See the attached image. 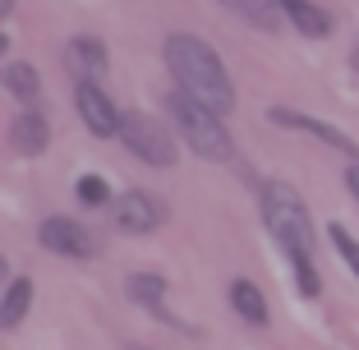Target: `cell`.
I'll use <instances>...</instances> for the list:
<instances>
[{"label": "cell", "instance_id": "1", "mask_svg": "<svg viewBox=\"0 0 359 350\" xmlns=\"http://www.w3.org/2000/svg\"><path fill=\"white\" fill-rule=\"evenodd\" d=\"M166 69L175 74L180 93H189L194 102H203L217 116H231L235 111V83L226 74L222 55L212 51L203 37L194 32H170L166 37Z\"/></svg>", "mask_w": 359, "mask_h": 350}, {"label": "cell", "instance_id": "2", "mask_svg": "<svg viewBox=\"0 0 359 350\" xmlns=\"http://www.w3.org/2000/svg\"><path fill=\"white\" fill-rule=\"evenodd\" d=\"M263 222L272 231V240L285 249V258L295 263V281H299V295L313 299L323 290L318 281V267H313V222H309V208L285 180L263 184Z\"/></svg>", "mask_w": 359, "mask_h": 350}, {"label": "cell", "instance_id": "3", "mask_svg": "<svg viewBox=\"0 0 359 350\" xmlns=\"http://www.w3.org/2000/svg\"><path fill=\"white\" fill-rule=\"evenodd\" d=\"M166 111H170V120H175V134L194 148V157H203V161H231L235 157L231 129L222 125L217 111H208L203 102H194V97L180 93V88L166 97Z\"/></svg>", "mask_w": 359, "mask_h": 350}, {"label": "cell", "instance_id": "4", "mask_svg": "<svg viewBox=\"0 0 359 350\" xmlns=\"http://www.w3.org/2000/svg\"><path fill=\"white\" fill-rule=\"evenodd\" d=\"M120 143H125L138 161H148V166H175L180 161L175 134H170L161 120L143 116V111H125V116H120Z\"/></svg>", "mask_w": 359, "mask_h": 350}, {"label": "cell", "instance_id": "5", "mask_svg": "<svg viewBox=\"0 0 359 350\" xmlns=\"http://www.w3.org/2000/svg\"><path fill=\"white\" fill-rule=\"evenodd\" d=\"M37 244L51 249V254H65V258H93L97 249H102L97 235L88 231L83 222H74V217H46V222L37 226Z\"/></svg>", "mask_w": 359, "mask_h": 350}, {"label": "cell", "instance_id": "6", "mask_svg": "<svg viewBox=\"0 0 359 350\" xmlns=\"http://www.w3.org/2000/svg\"><path fill=\"white\" fill-rule=\"evenodd\" d=\"M161 222H166V208H161L157 194H148V189L120 194V203H116V226H120V231H129V235H152Z\"/></svg>", "mask_w": 359, "mask_h": 350}, {"label": "cell", "instance_id": "7", "mask_svg": "<svg viewBox=\"0 0 359 350\" xmlns=\"http://www.w3.org/2000/svg\"><path fill=\"white\" fill-rule=\"evenodd\" d=\"M74 107H79L83 125L93 129L97 138L120 134V111H116V102H111V97H106L97 83H79V88H74Z\"/></svg>", "mask_w": 359, "mask_h": 350}, {"label": "cell", "instance_id": "8", "mask_svg": "<svg viewBox=\"0 0 359 350\" xmlns=\"http://www.w3.org/2000/svg\"><path fill=\"white\" fill-rule=\"evenodd\" d=\"M267 120L272 125H281V129H299V134H313V138H323L327 148H337V152H346V157H355L359 161V148L350 143L341 129H332L327 120H313V116H304V111H290V107H272L267 111Z\"/></svg>", "mask_w": 359, "mask_h": 350}, {"label": "cell", "instance_id": "9", "mask_svg": "<svg viewBox=\"0 0 359 350\" xmlns=\"http://www.w3.org/2000/svg\"><path fill=\"white\" fill-rule=\"evenodd\" d=\"M65 69L79 79V83H93V79L106 74V46L97 37H74L65 46Z\"/></svg>", "mask_w": 359, "mask_h": 350}, {"label": "cell", "instance_id": "10", "mask_svg": "<svg viewBox=\"0 0 359 350\" xmlns=\"http://www.w3.org/2000/svg\"><path fill=\"white\" fill-rule=\"evenodd\" d=\"M10 143H14V152H23V157L46 152V143H51V120H46L42 111H23V116H14L10 120Z\"/></svg>", "mask_w": 359, "mask_h": 350}, {"label": "cell", "instance_id": "11", "mask_svg": "<svg viewBox=\"0 0 359 350\" xmlns=\"http://www.w3.org/2000/svg\"><path fill=\"white\" fill-rule=\"evenodd\" d=\"M276 5H281V14L295 23L304 37H327V32H332V19L318 10L313 0H276Z\"/></svg>", "mask_w": 359, "mask_h": 350}, {"label": "cell", "instance_id": "12", "mask_svg": "<svg viewBox=\"0 0 359 350\" xmlns=\"http://www.w3.org/2000/svg\"><path fill=\"white\" fill-rule=\"evenodd\" d=\"M0 88H5L10 97H19V102H37L42 79H37V69H32L28 60H10L5 69H0Z\"/></svg>", "mask_w": 359, "mask_h": 350}, {"label": "cell", "instance_id": "13", "mask_svg": "<svg viewBox=\"0 0 359 350\" xmlns=\"http://www.w3.org/2000/svg\"><path fill=\"white\" fill-rule=\"evenodd\" d=\"M231 304H235V314H240L244 323H254V328L267 323V299H263V290H258L254 281H231Z\"/></svg>", "mask_w": 359, "mask_h": 350}, {"label": "cell", "instance_id": "14", "mask_svg": "<svg viewBox=\"0 0 359 350\" xmlns=\"http://www.w3.org/2000/svg\"><path fill=\"white\" fill-rule=\"evenodd\" d=\"M231 14H240L244 23H254V28H267L272 32L276 23H281V5L276 0H222Z\"/></svg>", "mask_w": 359, "mask_h": 350}, {"label": "cell", "instance_id": "15", "mask_svg": "<svg viewBox=\"0 0 359 350\" xmlns=\"http://www.w3.org/2000/svg\"><path fill=\"white\" fill-rule=\"evenodd\" d=\"M28 304H32V281L28 276H14L10 290H5V299H0V332L14 328V323H23Z\"/></svg>", "mask_w": 359, "mask_h": 350}, {"label": "cell", "instance_id": "16", "mask_svg": "<svg viewBox=\"0 0 359 350\" xmlns=\"http://www.w3.org/2000/svg\"><path fill=\"white\" fill-rule=\"evenodd\" d=\"M125 290H129V299H134V304L161 309V299H166V276H157V272H134L125 281Z\"/></svg>", "mask_w": 359, "mask_h": 350}, {"label": "cell", "instance_id": "17", "mask_svg": "<svg viewBox=\"0 0 359 350\" xmlns=\"http://www.w3.org/2000/svg\"><path fill=\"white\" fill-rule=\"evenodd\" d=\"M327 235H332V244H337V254L346 258V267L359 276V240H355V235H350L341 222H332V226H327Z\"/></svg>", "mask_w": 359, "mask_h": 350}, {"label": "cell", "instance_id": "18", "mask_svg": "<svg viewBox=\"0 0 359 350\" xmlns=\"http://www.w3.org/2000/svg\"><path fill=\"white\" fill-rule=\"evenodd\" d=\"M74 194H79V203H88V208H102L111 189H106V180H102V175H83V180L74 184Z\"/></svg>", "mask_w": 359, "mask_h": 350}, {"label": "cell", "instance_id": "19", "mask_svg": "<svg viewBox=\"0 0 359 350\" xmlns=\"http://www.w3.org/2000/svg\"><path fill=\"white\" fill-rule=\"evenodd\" d=\"M346 189H350V198L359 203V161H350V170H346Z\"/></svg>", "mask_w": 359, "mask_h": 350}, {"label": "cell", "instance_id": "20", "mask_svg": "<svg viewBox=\"0 0 359 350\" xmlns=\"http://www.w3.org/2000/svg\"><path fill=\"white\" fill-rule=\"evenodd\" d=\"M10 10H14V0H0V23L10 19Z\"/></svg>", "mask_w": 359, "mask_h": 350}, {"label": "cell", "instance_id": "21", "mask_svg": "<svg viewBox=\"0 0 359 350\" xmlns=\"http://www.w3.org/2000/svg\"><path fill=\"white\" fill-rule=\"evenodd\" d=\"M350 69L359 74V42H355V51H350Z\"/></svg>", "mask_w": 359, "mask_h": 350}, {"label": "cell", "instance_id": "22", "mask_svg": "<svg viewBox=\"0 0 359 350\" xmlns=\"http://www.w3.org/2000/svg\"><path fill=\"white\" fill-rule=\"evenodd\" d=\"M5 276H10V263H5V258H0V281H5Z\"/></svg>", "mask_w": 359, "mask_h": 350}, {"label": "cell", "instance_id": "23", "mask_svg": "<svg viewBox=\"0 0 359 350\" xmlns=\"http://www.w3.org/2000/svg\"><path fill=\"white\" fill-rule=\"evenodd\" d=\"M5 51H10V42H5V37H0V55H5Z\"/></svg>", "mask_w": 359, "mask_h": 350}, {"label": "cell", "instance_id": "24", "mask_svg": "<svg viewBox=\"0 0 359 350\" xmlns=\"http://www.w3.org/2000/svg\"><path fill=\"white\" fill-rule=\"evenodd\" d=\"M129 350H148V346H129Z\"/></svg>", "mask_w": 359, "mask_h": 350}]
</instances>
